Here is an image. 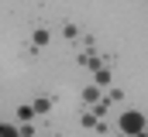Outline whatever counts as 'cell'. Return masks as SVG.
Here are the masks:
<instances>
[{
    "mask_svg": "<svg viewBox=\"0 0 148 137\" xmlns=\"http://www.w3.org/2000/svg\"><path fill=\"white\" fill-rule=\"evenodd\" d=\"M38 113H35V106H31V103H21V106H17V120H21V123H28V120H35Z\"/></svg>",
    "mask_w": 148,
    "mask_h": 137,
    "instance_id": "obj_9",
    "label": "cell"
},
{
    "mask_svg": "<svg viewBox=\"0 0 148 137\" xmlns=\"http://www.w3.org/2000/svg\"><path fill=\"white\" fill-rule=\"evenodd\" d=\"M90 110H93L97 117H107V113H110V100H107V96H100L97 103H90Z\"/></svg>",
    "mask_w": 148,
    "mask_h": 137,
    "instance_id": "obj_10",
    "label": "cell"
},
{
    "mask_svg": "<svg viewBox=\"0 0 148 137\" xmlns=\"http://www.w3.org/2000/svg\"><path fill=\"white\" fill-rule=\"evenodd\" d=\"M100 120H103V117H97L93 110H83V113H79V127H86V130H93Z\"/></svg>",
    "mask_w": 148,
    "mask_h": 137,
    "instance_id": "obj_7",
    "label": "cell"
},
{
    "mask_svg": "<svg viewBox=\"0 0 148 137\" xmlns=\"http://www.w3.org/2000/svg\"><path fill=\"white\" fill-rule=\"evenodd\" d=\"M0 137H17V127H10V123L0 120Z\"/></svg>",
    "mask_w": 148,
    "mask_h": 137,
    "instance_id": "obj_13",
    "label": "cell"
},
{
    "mask_svg": "<svg viewBox=\"0 0 148 137\" xmlns=\"http://www.w3.org/2000/svg\"><path fill=\"white\" fill-rule=\"evenodd\" d=\"M17 134H21V137H35V134H38V127L28 120V123H21V127H17Z\"/></svg>",
    "mask_w": 148,
    "mask_h": 137,
    "instance_id": "obj_12",
    "label": "cell"
},
{
    "mask_svg": "<svg viewBox=\"0 0 148 137\" xmlns=\"http://www.w3.org/2000/svg\"><path fill=\"white\" fill-rule=\"evenodd\" d=\"M62 38H66V41H76V38H83V31H79V24H73V21H66V24H62Z\"/></svg>",
    "mask_w": 148,
    "mask_h": 137,
    "instance_id": "obj_8",
    "label": "cell"
},
{
    "mask_svg": "<svg viewBox=\"0 0 148 137\" xmlns=\"http://www.w3.org/2000/svg\"><path fill=\"white\" fill-rule=\"evenodd\" d=\"M117 130H121V134H145V113H138V110H124L121 120H117Z\"/></svg>",
    "mask_w": 148,
    "mask_h": 137,
    "instance_id": "obj_1",
    "label": "cell"
},
{
    "mask_svg": "<svg viewBox=\"0 0 148 137\" xmlns=\"http://www.w3.org/2000/svg\"><path fill=\"white\" fill-rule=\"evenodd\" d=\"M145 134H148V117H145Z\"/></svg>",
    "mask_w": 148,
    "mask_h": 137,
    "instance_id": "obj_14",
    "label": "cell"
},
{
    "mask_svg": "<svg viewBox=\"0 0 148 137\" xmlns=\"http://www.w3.org/2000/svg\"><path fill=\"white\" fill-rule=\"evenodd\" d=\"M76 65H79V68H90V72H97L100 65H110V58H103L97 48H83V52H76Z\"/></svg>",
    "mask_w": 148,
    "mask_h": 137,
    "instance_id": "obj_2",
    "label": "cell"
},
{
    "mask_svg": "<svg viewBox=\"0 0 148 137\" xmlns=\"http://www.w3.org/2000/svg\"><path fill=\"white\" fill-rule=\"evenodd\" d=\"M48 41H52V31L48 28H35L31 31V45L35 48H48Z\"/></svg>",
    "mask_w": 148,
    "mask_h": 137,
    "instance_id": "obj_4",
    "label": "cell"
},
{
    "mask_svg": "<svg viewBox=\"0 0 148 137\" xmlns=\"http://www.w3.org/2000/svg\"><path fill=\"white\" fill-rule=\"evenodd\" d=\"M93 82H97L100 89H107V86H114V72H110L107 65H100L97 72H93Z\"/></svg>",
    "mask_w": 148,
    "mask_h": 137,
    "instance_id": "obj_3",
    "label": "cell"
},
{
    "mask_svg": "<svg viewBox=\"0 0 148 137\" xmlns=\"http://www.w3.org/2000/svg\"><path fill=\"white\" fill-rule=\"evenodd\" d=\"M103 96H107L110 103H121V100H124V89H121V86H107V89H103Z\"/></svg>",
    "mask_w": 148,
    "mask_h": 137,
    "instance_id": "obj_11",
    "label": "cell"
},
{
    "mask_svg": "<svg viewBox=\"0 0 148 137\" xmlns=\"http://www.w3.org/2000/svg\"><path fill=\"white\" fill-rule=\"evenodd\" d=\"M100 96H103V89H100L97 82H90V86H86V89L79 93V100L86 103V106H90V103H97V100H100Z\"/></svg>",
    "mask_w": 148,
    "mask_h": 137,
    "instance_id": "obj_5",
    "label": "cell"
},
{
    "mask_svg": "<svg viewBox=\"0 0 148 137\" xmlns=\"http://www.w3.org/2000/svg\"><path fill=\"white\" fill-rule=\"evenodd\" d=\"M52 96H35V100H31V106H35V113L38 117H45V113H52Z\"/></svg>",
    "mask_w": 148,
    "mask_h": 137,
    "instance_id": "obj_6",
    "label": "cell"
}]
</instances>
